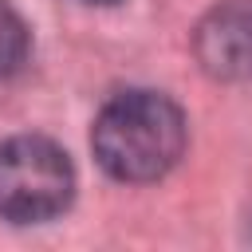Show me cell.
Segmentation results:
<instances>
[{
    "instance_id": "obj_1",
    "label": "cell",
    "mask_w": 252,
    "mask_h": 252,
    "mask_svg": "<svg viewBox=\"0 0 252 252\" xmlns=\"http://www.w3.org/2000/svg\"><path fill=\"white\" fill-rule=\"evenodd\" d=\"M98 165L118 181H158L185 150V118L158 91H126L102 106L91 130Z\"/></svg>"
},
{
    "instance_id": "obj_4",
    "label": "cell",
    "mask_w": 252,
    "mask_h": 252,
    "mask_svg": "<svg viewBox=\"0 0 252 252\" xmlns=\"http://www.w3.org/2000/svg\"><path fill=\"white\" fill-rule=\"evenodd\" d=\"M28 59V28L8 0H0V79L20 71Z\"/></svg>"
},
{
    "instance_id": "obj_3",
    "label": "cell",
    "mask_w": 252,
    "mask_h": 252,
    "mask_svg": "<svg viewBox=\"0 0 252 252\" xmlns=\"http://www.w3.org/2000/svg\"><path fill=\"white\" fill-rule=\"evenodd\" d=\"M197 59L213 79H252V0H228L201 20Z\"/></svg>"
},
{
    "instance_id": "obj_2",
    "label": "cell",
    "mask_w": 252,
    "mask_h": 252,
    "mask_svg": "<svg viewBox=\"0 0 252 252\" xmlns=\"http://www.w3.org/2000/svg\"><path fill=\"white\" fill-rule=\"evenodd\" d=\"M75 169L67 154L35 134L0 142V217L16 224H39L71 205Z\"/></svg>"
}]
</instances>
